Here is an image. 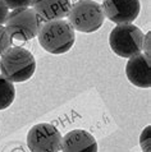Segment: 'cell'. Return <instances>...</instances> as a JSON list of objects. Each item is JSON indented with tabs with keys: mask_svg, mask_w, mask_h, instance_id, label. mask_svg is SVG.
Masks as SVG:
<instances>
[{
	"mask_svg": "<svg viewBox=\"0 0 151 152\" xmlns=\"http://www.w3.org/2000/svg\"><path fill=\"white\" fill-rule=\"evenodd\" d=\"M0 70L3 77H5L12 83L26 82L35 74V56L31 54V51L21 46L10 48L1 55Z\"/></svg>",
	"mask_w": 151,
	"mask_h": 152,
	"instance_id": "6da1fadb",
	"label": "cell"
},
{
	"mask_svg": "<svg viewBox=\"0 0 151 152\" xmlns=\"http://www.w3.org/2000/svg\"><path fill=\"white\" fill-rule=\"evenodd\" d=\"M39 42L43 49L50 54H64L73 48L76 41V33L68 20L59 19L46 22L40 28Z\"/></svg>",
	"mask_w": 151,
	"mask_h": 152,
	"instance_id": "7a4b0ae2",
	"label": "cell"
},
{
	"mask_svg": "<svg viewBox=\"0 0 151 152\" xmlns=\"http://www.w3.org/2000/svg\"><path fill=\"white\" fill-rule=\"evenodd\" d=\"M145 36L137 26L132 23L118 24L109 35L110 49L120 58H132L141 54Z\"/></svg>",
	"mask_w": 151,
	"mask_h": 152,
	"instance_id": "3957f363",
	"label": "cell"
},
{
	"mask_svg": "<svg viewBox=\"0 0 151 152\" xmlns=\"http://www.w3.org/2000/svg\"><path fill=\"white\" fill-rule=\"evenodd\" d=\"M67 17L73 29L85 33L96 32L101 28L105 19L101 5L94 0H79L74 3Z\"/></svg>",
	"mask_w": 151,
	"mask_h": 152,
	"instance_id": "277c9868",
	"label": "cell"
},
{
	"mask_svg": "<svg viewBox=\"0 0 151 152\" xmlns=\"http://www.w3.org/2000/svg\"><path fill=\"white\" fill-rule=\"evenodd\" d=\"M5 28L12 39L18 41H30L37 36L41 28V23L33 9L21 8L12 10V13L8 14Z\"/></svg>",
	"mask_w": 151,
	"mask_h": 152,
	"instance_id": "5b68a950",
	"label": "cell"
},
{
	"mask_svg": "<svg viewBox=\"0 0 151 152\" xmlns=\"http://www.w3.org/2000/svg\"><path fill=\"white\" fill-rule=\"evenodd\" d=\"M62 134L49 123L33 125L27 134V146L31 152H59L62 148Z\"/></svg>",
	"mask_w": 151,
	"mask_h": 152,
	"instance_id": "8992f818",
	"label": "cell"
},
{
	"mask_svg": "<svg viewBox=\"0 0 151 152\" xmlns=\"http://www.w3.org/2000/svg\"><path fill=\"white\" fill-rule=\"evenodd\" d=\"M103 10L108 19L117 24L132 23L141 10L140 0H104Z\"/></svg>",
	"mask_w": 151,
	"mask_h": 152,
	"instance_id": "52a82bcc",
	"label": "cell"
},
{
	"mask_svg": "<svg viewBox=\"0 0 151 152\" xmlns=\"http://www.w3.org/2000/svg\"><path fill=\"white\" fill-rule=\"evenodd\" d=\"M125 74L128 81L133 86L140 88H150L151 86V68H150V56L144 54L129 58L125 65Z\"/></svg>",
	"mask_w": 151,
	"mask_h": 152,
	"instance_id": "ba28073f",
	"label": "cell"
},
{
	"mask_svg": "<svg viewBox=\"0 0 151 152\" xmlns=\"http://www.w3.org/2000/svg\"><path fill=\"white\" fill-rule=\"evenodd\" d=\"M32 7L39 19L46 23L64 19L72 4L70 0H32Z\"/></svg>",
	"mask_w": 151,
	"mask_h": 152,
	"instance_id": "9c48e42d",
	"label": "cell"
},
{
	"mask_svg": "<svg viewBox=\"0 0 151 152\" xmlns=\"http://www.w3.org/2000/svg\"><path fill=\"white\" fill-rule=\"evenodd\" d=\"M60 150L63 152H97V142L91 133L74 129L62 138Z\"/></svg>",
	"mask_w": 151,
	"mask_h": 152,
	"instance_id": "30bf717a",
	"label": "cell"
},
{
	"mask_svg": "<svg viewBox=\"0 0 151 152\" xmlns=\"http://www.w3.org/2000/svg\"><path fill=\"white\" fill-rule=\"evenodd\" d=\"M15 97V88L13 83L5 77L0 75V110H5L13 104Z\"/></svg>",
	"mask_w": 151,
	"mask_h": 152,
	"instance_id": "8fae6325",
	"label": "cell"
},
{
	"mask_svg": "<svg viewBox=\"0 0 151 152\" xmlns=\"http://www.w3.org/2000/svg\"><path fill=\"white\" fill-rule=\"evenodd\" d=\"M13 44V39L9 35L8 29L5 27L0 26V56L3 55L7 50H9Z\"/></svg>",
	"mask_w": 151,
	"mask_h": 152,
	"instance_id": "7c38bea8",
	"label": "cell"
},
{
	"mask_svg": "<svg viewBox=\"0 0 151 152\" xmlns=\"http://www.w3.org/2000/svg\"><path fill=\"white\" fill-rule=\"evenodd\" d=\"M5 4L8 9H21V8H28L32 4V0H1Z\"/></svg>",
	"mask_w": 151,
	"mask_h": 152,
	"instance_id": "4fadbf2b",
	"label": "cell"
},
{
	"mask_svg": "<svg viewBox=\"0 0 151 152\" xmlns=\"http://www.w3.org/2000/svg\"><path fill=\"white\" fill-rule=\"evenodd\" d=\"M150 128H151L150 125L146 126L142 130L141 137H140V145L142 147V150H144V152H150Z\"/></svg>",
	"mask_w": 151,
	"mask_h": 152,
	"instance_id": "5bb4252c",
	"label": "cell"
},
{
	"mask_svg": "<svg viewBox=\"0 0 151 152\" xmlns=\"http://www.w3.org/2000/svg\"><path fill=\"white\" fill-rule=\"evenodd\" d=\"M8 14H9V9H8L5 4L0 0V26H3V24L5 23Z\"/></svg>",
	"mask_w": 151,
	"mask_h": 152,
	"instance_id": "9a60e30c",
	"label": "cell"
}]
</instances>
